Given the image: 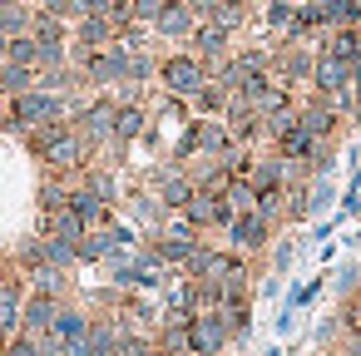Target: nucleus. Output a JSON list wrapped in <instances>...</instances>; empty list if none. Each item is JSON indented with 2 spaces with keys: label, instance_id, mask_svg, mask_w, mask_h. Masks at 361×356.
Segmentation results:
<instances>
[{
  "label": "nucleus",
  "instance_id": "1",
  "mask_svg": "<svg viewBox=\"0 0 361 356\" xmlns=\"http://www.w3.org/2000/svg\"><path fill=\"white\" fill-rule=\"evenodd\" d=\"M208 80H213V75H208V65H203L193 50H173V55L159 60V85H164V94H173V99H188V104H193V94H198Z\"/></svg>",
  "mask_w": 361,
  "mask_h": 356
},
{
  "label": "nucleus",
  "instance_id": "2",
  "mask_svg": "<svg viewBox=\"0 0 361 356\" xmlns=\"http://www.w3.org/2000/svg\"><path fill=\"white\" fill-rule=\"evenodd\" d=\"M114 109H119V99H109V94H94V99H85L80 109H75V129H80V139L90 144V149H109L114 144Z\"/></svg>",
  "mask_w": 361,
  "mask_h": 356
},
{
  "label": "nucleus",
  "instance_id": "3",
  "mask_svg": "<svg viewBox=\"0 0 361 356\" xmlns=\"http://www.w3.org/2000/svg\"><path fill=\"white\" fill-rule=\"evenodd\" d=\"M233 341H238V336H233V317H228L223 307H213V312H193V317H188V351L223 356Z\"/></svg>",
  "mask_w": 361,
  "mask_h": 356
},
{
  "label": "nucleus",
  "instance_id": "4",
  "mask_svg": "<svg viewBox=\"0 0 361 356\" xmlns=\"http://www.w3.org/2000/svg\"><path fill=\"white\" fill-rule=\"evenodd\" d=\"M272 233H277V223H267L257 208H252V213H238V218L223 228L228 247H233V252H243V257H247V252H262V247L272 243Z\"/></svg>",
  "mask_w": 361,
  "mask_h": 356
},
{
  "label": "nucleus",
  "instance_id": "5",
  "mask_svg": "<svg viewBox=\"0 0 361 356\" xmlns=\"http://www.w3.org/2000/svg\"><path fill=\"white\" fill-rule=\"evenodd\" d=\"M188 50H193V55L208 65V75H218V70L233 60V35H228V30H218L213 20H198V30H193Z\"/></svg>",
  "mask_w": 361,
  "mask_h": 356
},
{
  "label": "nucleus",
  "instance_id": "6",
  "mask_svg": "<svg viewBox=\"0 0 361 356\" xmlns=\"http://www.w3.org/2000/svg\"><path fill=\"white\" fill-rule=\"evenodd\" d=\"M193 30H198V16H193L188 0H164V11H159V20H154V35H159V40H173V45H188Z\"/></svg>",
  "mask_w": 361,
  "mask_h": 356
},
{
  "label": "nucleus",
  "instance_id": "7",
  "mask_svg": "<svg viewBox=\"0 0 361 356\" xmlns=\"http://www.w3.org/2000/svg\"><path fill=\"white\" fill-rule=\"evenodd\" d=\"M341 90H356V85H351V65L336 60L331 50H317V65H312V94L331 99V94H341Z\"/></svg>",
  "mask_w": 361,
  "mask_h": 356
},
{
  "label": "nucleus",
  "instance_id": "8",
  "mask_svg": "<svg viewBox=\"0 0 361 356\" xmlns=\"http://www.w3.org/2000/svg\"><path fill=\"white\" fill-rule=\"evenodd\" d=\"M60 307H65L60 297L30 292V297H25V312H20V331H25V336H50V326H55Z\"/></svg>",
  "mask_w": 361,
  "mask_h": 356
},
{
  "label": "nucleus",
  "instance_id": "9",
  "mask_svg": "<svg viewBox=\"0 0 361 356\" xmlns=\"http://www.w3.org/2000/svg\"><path fill=\"white\" fill-rule=\"evenodd\" d=\"M90 321H94V317H90L85 307L65 302L60 317H55V326H50V336H60L65 346H85V341H90Z\"/></svg>",
  "mask_w": 361,
  "mask_h": 356
},
{
  "label": "nucleus",
  "instance_id": "10",
  "mask_svg": "<svg viewBox=\"0 0 361 356\" xmlns=\"http://www.w3.org/2000/svg\"><path fill=\"white\" fill-rule=\"evenodd\" d=\"M129 218H134L139 228H149V233H164V223H169V208H164V203H159V198L144 188V193H134V198H129Z\"/></svg>",
  "mask_w": 361,
  "mask_h": 356
},
{
  "label": "nucleus",
  "instance_id": "11",
  "mask_svg": "<svg viewBox=\"0 0 361 356\" xmlns=\"http://www.w3.org/2000/svg\"><path fill=\"white\" fill-rule=\"evenodd\" d=\"M35 85H40V70H30V65H16V60H6V65H0V94L20 99V94H30Z\"/></svg>",
  "mask_w": 361,
  "mask_h": 356
},
{
  "label": "nucleus",
  "instance_id": "12",
  "mask_svg": "<svg viewBox=\"0 0 361 356\" xmlns=\"http://www.w3.org/2000/svg\"><path fill=\"white\" fill-rule=\"evenodd\" d=\"M80 183H85V188L99 198V203H109V208L119 203V173H114V168H99V164H90V168L80 173Z\"/></svg>",
  "mask_w": 361,
  "mask_h": 356
},
{
  "label": "nucleus",
  "instance_id": "13",
  "mask_svg": "<svg viewBox=\"0 0 361 356\" xmlns=\"http://www.w3.org/2000/svg\"><path fill=\"white\" fill-rule=\"evenodd\" d=\"M326 30H356L361 25V0H322Z\"/></svg>",
  "mask_w": 361,
  "mask_h": 356
},
{
  "label": "nucleus",
  "instance_id": "14",
  "mask_svg": "<svg viewBox=\"0 0 361 356\" xmlns=\"http://www.w3.org/2000/svg\"><path fill=\"white\" fill-rule=\"evenodd\" d=\"M247 20H252V0H218V11H213V25H218V30L238 35Z\"/></svg>",
  "mask_w": 361,
  "mask_h": 356
},
{
  "label": "nucleus",
  "instance_id": "15",
  "mask_svg": "<svg viewBox=\"0 0 361 356\" xmlns=\"http://www.w3.org/2000/svg\"><path fill=\"white\" fill-rule=\"evenodd\" d=\"M262 20H267V30L272 35H292V20H297V0H267L262 6Z\"/></svg>",
  "mask_w": 361,
  "mask_h": 356
},
{
  "label": "nucleus",
  "instance_id": "16",
  "mask_svg": "<svg viewBox=\"0 0 361 356\" xmlns=\"http://www.w3.org/2000/svg\"><path fill=\"white\" fill-rule=\"evenodd\" d=\"M11 60H16V65H30V70H40V40H35V35H20V40H11Z\"/></svg>",
  "mask_w": 361,
  "mask_h": 356
},
{
  "label": "nucleus",
  "instance_id": "17",
  "mask_svg": "<svg viewBox=\"0 0 361 356\" xmlns=\"http://www.w3.org/2000/svg\"><path fill=\"white\" fill-rule=\"evenodd\" d=\"M0 356H45V346H40V336H25V331H16L11 341H6V351Z\"/></svg>",
  "mask_w": 361,
  "mask_h": 356
},
{
  "label": "nucleus",
  "instance_id": "18",
  "mask_svg": "<svg viewBox=\"0 0 361 356\" xmlns=\"http://www.w3.org/2000/svg\"><path fill=\"white\" fill-rule=\"evenodd\" d=\"M307 203H312V213H326V208H331V183L317 178V183L307 188Z\"/></svg>",
  "mask_w": 361,
  "mask_h": 356
},
{
  "label": "nucleus",
  "instance_id": "19",
  "mask_svg": "<svg viewBox=\"0 0 361 356\" xmlns=\"http://www.w3.org/2000/svg\"><path fill=\"white\" fill-rule=\"evenodd\" d=\"M356 277H361V267L346 262V267H341V292H356Z\"/></svg>",
  "mask_w": 361,
  "mask_h": 356
},
{
  "label": "nucleus",
  "instance_id": "20",
  "mask_svg": "<svg viewBox=\"0 0 361 356\" xmlns=\"http://www.w3.org/2000/svg\"><path fill=\"white\" fill-rule=\"evenodd\" d=\"M188 6H193V16H198V20H213V11H218V0H188Z\"/></svg>",
  "mask_w": 361,
  "mask_h": 356
},
{
  "label": "nucleus",
  "instance_id": "21",
  "mask_svg": "<svg viewBox=\"0 0 361 356\" xmlns=\"http://www.w3.org/2000/svg\"><path fill=\"white\" fill-rule=\"evenodd\" d=\"M287 262H292V243H282V247H277V257H272V267H287Z\"/></svg>",
  "mask_w": 361,
  "mask_h": 356
},
{
  "label": "nucleus",
  "instance_id": "22",
  "mask_svg": "<svg viewBox=\"0 0 361 356\" xmlns=\"http://www.w3.org/2000/svg\"><path fill=\"white\" fill-rule=\"evenodd\" d=\"M351 85H356V90H361V55H356V60H351Z\"/></svg>",
  "mask_w": 361,
  "mask_h": 356
},
{
  "label": "nucleus",
  "instance_id": "23",
  "mask_svg": "<svg viewBox=\"0 0 361 356\" xmlns=\"http://www.w3.org/2000/svg\"><path fill=\"white\" fill-rule=\"evenodd\" d=\"M267 356H282V351H277V346H272V351H267Z\"/></svg>",
  "mask_w": 361,
  "mask_h": 356
},
{
  "label": "nucleus",
  "instance_id": "24",
  "mask_svg": "<svg viewBox=\"0 0 361 356\" xmlns=\"http://www.w3.org/2000/svg\"><path fill=\"white\" fill-rule=\"evenodd\" d=\"M188 356H208V351H188Z\"/></svg>",
  "mask_w": 361,
  "mask_h": 356
}]
</instances>
